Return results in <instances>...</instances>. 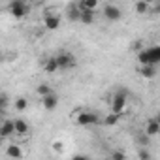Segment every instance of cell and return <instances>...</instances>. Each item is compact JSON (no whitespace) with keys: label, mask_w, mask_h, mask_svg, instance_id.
Wrapping results in <instances>:
<instances>
[{"label":"cell","mask_w":160,"mask_h":160,"mask_svg":"<svg viewBox=\"0 0 160 160\" xmlns=\"http://www.w3.org/2000/svg\"><path fill=\"white\" fill-rule=\"evenodd\" d=\"M138 60L141 66H156L160 64V45H151L138 53Z\"/></svg>","instance_id":"6da1fadb"},{"label":"cell","mask_w":160,"mask_h":160,"mask_svg":"<svg viewBox=\"0 0 160 160\" xmlns=\"http://www.w3.org/2000/svg\"><path fill=\"white\" fill-rule=\"evenodd\" d=\"M126 98H128V91L126 89H119L113 94V98H111V113L122 115V111L126 108Z\"/></svg>","instance_id":"7a4b0ae2"},{"label":"cell","mask_w":160,"mask_h":160,"mask_svg":"<svg viewBox=\"0 0 160 160\" xmlns=\"http://www.w3.org/2000/svg\"><path fill=\"white\" fill-rule=\"evenodd\" d=\"M98 122H102V121L94 111H79L75 115V124L77 126H94Z\"/></svg>","instance_id":"3957f363"},{"label":"cell","mask_w":160,"mask_h":160,"mask_svg":"<svg viewBox=\"0 0 160 160\" xmlns=\"http://www.w3.org/2000/svg\"><path fill=\"white\" fill-rule=\"evenodd\" d=\"M55 57H57V62H58V70H70V68H73V66L77 64L75 57H73L70 51H60V53L55 55Z\"/></svg>","instance_id":"277c9868"},{"label":"cell","mask_w":160,"mask_h":160,"mask_svg":"<svg viewBox=\"0 0 160 160\" xmlns=\"http://www.w3.org/2000/svg\"><path fill=\"white\" fill-rule=\"evenodd\" d=\"M8 10H10V13H12L15 19H23V17L28 13L30 8H28L27 2H23V0H15V2H10Z\"/></svg>","instance_id":"5b68a950"},{"label":"cell","mask_w":160,"mask_h":160,"mask_svg":"<svg viewBox=\"0 0 160 160\" xmlns=\"http://www.w3.org/2000/svg\"><path fill=\"white\" fill-rule=\"evenodd\" d=\"M102 13H104V17L108 21H121L122 19V10L119 6H115V4H106Z\"/></svg>","instance_id":"8992f818"},{"label":"cell","mask_w":160,"mask_h":160,"mask_svg":"<svg viewBox=\"0 0 160 160\" xmlns=\"http://www.w3.org/2000/svg\"><path fill=\"white\" fill-rule=\"evenodd\" d=\"M43 27H45L47 30H57V28L60 27V15H57V13H47V15H43Z\"/></svg>","instance_id":"52a82bcc"},{"label":"cell","mask_w":160,"mask_h":160,"mask_svg":"<svg viewBox=\"0 0 160 160\" xmlns=\"http://www.w3.org/2000/svg\"><path fill=\"white\" fill-rule=\"evenodd\" d=\"M81 8H79V4H75V2H72V4H68V8H66V15H68V19L70 21H81Z\"/></svg>","instance_id":"ba28073f"},{"label":"cell","mask_w":160,"mask_h":160,"mask_svg":"<svg viewBox=\"0 0 160 160\" xmlns=\"http://www.w3.org/2000/svg\"><path fill=\"white\" fill-rule=\"evenodd\" d=\"M42 106H43V109H47V111L57 109V106H58V96L53 92V94H49V96L42 98Z\"/></svg>","instance_id":"9c48e42d"},{"label":"cell","mask_w":160,"mask_h":160,"mask_svg":"<svg viewBox=\"0 0 160 160\" xmlns=\"http://www.w3.org/2000/svg\"><path fill=\"white\" fill-rule=\"evenodd\" d=\"M145 134H147L149 138L160 134V124H158L156 119H149V121H147V124H145Z\"/></svg>","instance_id":"30bf717a"},{"label":"cell","mask_w":160,"mask_h":160,"mask_svg":"<svg viewBox=\"0 0 160 160\" xmlns=\"http://www.w3.org/2000/svg\"><path fill=\"white\" fill-rule=\"evenodd\" d=\"M13 134H15V121L6 119V121L2 122V130H0V136H2V138H10V136H13Z\"/></svg>","instance_id":"8fae6325"},{"label":"cell","mask_w":160,"mask_h":160,"mask_svg":"<svg viewBox=\"0 0 160 160\" xmlns=\"http://www.w3.org/2000/svg\"><path fill=\"white\" fill-rule=\"evenodd\" d=\"M43 70H45V73H55L57 70H58V62H57V57H47L45 60H43Z\"/></svg>","instance_id":"7c38bea8"},{"label":"cell","mask_w":160,"mask_h":160,"mask_svg":"<svg viewBox=\"0 0 160 160\" xmlns=\"http://www.w3.org/2000/svg\"><path fill=\"white\" fill-rule=\"evenodd\" d=\"M28 130H30V126L25 119H15V134L17 136H27Z\"/></svg>","instance_id":"4fadbf2b"},{"label":"cell","mask_w":160,"mask_h":160,"mask_svg":"<svg viewBox=\"0 0 160 160\" xmlns=\"http://www.w3.org/2000/svg\"><path fill=\"white\" fill-rule=\"evenodd\" d=\"M6 154H8L12 160H19V158L23 156V149H21L17 143H12V145H8V151H6Z\"/></svg>","instance_id":"5bb4252c"},{"label":"cell","mask_w":160,"mask_h":160,"mask_svg":"<svg viewBox=\"0 0 160 160\" xmlns=\"http://www.w3.org/2000/svg\"><path fill=\"white\" fill-rule=\"evenodd\" d=\"M139 73L145 79H152L156 75V66H139Z\"/></svg>","instance_id":"9a60e30c"},{"label":"cell","mask_w":160,"mask_h":160,"mask_svg":"<svg viewBox=\"0 0 160 160\" xmlns=\"http://www.w3.org/2000/svg\"><path fill=\"white\" fill-rule=\"evenodd\" d=\"M77 4L81 8V12H94L96 6H98L96 0H81V2H77Z\"/></svg>","instance_id":"2e32d148"},{"label":"cell","mask_w":160,"mask_h":160,"mask_svg":"<svg viewBox=\"0 0 160 160\" xmlns=\"http://www.w3.org/2000/svg\"><path fill=\"white\" fill-rule=\"evenodd\" d=\"M36 92H38V96L45 98V96L53 94V89H51V85H47V83H40V85L36 87Z\"/></svg>","instance_id":"e0dca14e"},{"label":"cell","mask_w":160,"mask_h":160,"mask_svg":"<svg viewBox=\"0 0 160 160\" xmlns=\"http://www.w3.org/2000/svg\"><path fill=\"white\" fill-rule=\"evenodd\" d=\"M134 12L136 13H151V2H136L134 6Z\"/></svg>","instance_id":"ac0fdd59"},{"label":"cell","mask_w":160,"mask_h":160,"mask_svg":"<svg viewBox=\"0 0 160 160\" xmlns=\"http://www.w3.org/2000/svg\"><path fill=\"white\" fill-rule=\"evenodd\" d=\"M136 143L139 145V149H141V147H145V149H147V147H149V143H151V138H149L145 132H141V134H138V136H136Z\"/></svg>","instance_id":"d6986e66"},{"label":"cell","mask_w":160,"mask_h":160,"mask_svg":"<svg viewBox=\"0 0 160 160\" xmlns=\"http://www.w3.org/2000/svg\"><path fill=\"white\" fill-rule=\"evenodd\" d=\"M119 119H121V115H117V113H109V115L102 121V124H106V126H115V124L119 122Z\"/></svg>","instance_id":"ffe728a7"},{"label":"cell","mask_w":160,"mask_h":160,"mask_svg":"<svg viewBox=\"0 0 160 160\" xmlns=\"http://www.w3.org/2000/svg\"><path fill=\"white\" fill-rule=\"evenodd\" d=\"M79 23H83V25H92L94 23V12H83L81 13V21Z\"/></svg>","instance_id":"44dd1931"},{"label":"cell","mask_w":160,"mask_h":160,"mask_svg":"<svg viewBox=\"0 0 160 160\" xmlns=\"http://www.w3.org/2000/svg\"><path fill=\"white\" fill-rule=\"evenodd\" d=\"M138 158H139V160H152V154H151L149 149L141 147V149H138Z\"/></svg>","instance_id":"7402d4cb"},{"label":"cell","mask_w":160,"mask_h":160,"mask_svg":"<svg viewBox=\"0 0 160 160\" xmlns=\"http://www.w3.org/2000/svg\"><path fill=\"white\" fill-rule=\"evenodd\" d=\"M13 106H15V109H17V111H25V109H27V106H28V100L21 96V98H17V100H15V104H13Z\"/></svg>","instance_id":"603a6c76"},{"label":"cell","mask_w":160,"mask_h":160,"mask_svg":"<svg viewBox=\"0 0 160 160\" xmlns=\"http://www.w3.org/2000/svg\"><path fill=\"white\" fill-rule=\"evenodd\" d=\"M111 160H126V154H124L121 149H117V151L111 152Z\"/></svg>","instance_id":"cb8c5ba5"},{"label":"cell","mask_w":160,"mask_h":160,"mask_svg":"<svg viewBox=\"0 0 160 160\" xmlns=\"http://www.w3.org/2000/svg\"><path fill=\"white\" fill-rule=\"evenodd\" d=\"M0 108H2V109L8 108V94L6 92H2V96H0Z\"/></svg>","instance_id":"d4e9b609"},{"label":"cell","mask_w":160,"mask_h":160,"mask_svg":"<svg viewBox=\"0 0 160 160\" xmlns=\"http://www.w3.org/2000/svg\"><path fill=\"white\" fill-rule=\"evenodd\" d=\"M132 49H134V51H138V53H141V51H143V42H139V40H138V42H134V43H132Z\"/></svg>","instance_id":"484cf974"},{"label":"cell","mask_w":160,"mask_h":160,"mask_svg":"<svg viewBox=\"0 0 160 160\" xmlns=\"http://www.w3.org/2000/svg\"><path fill=\"white\" fill-rule=\"evenodd\" d=\"M151 13H160V2H151Z\"/></svg>","instance_id":"4316f807"},{"label":"cell","mask_w":160,"mask_h":160,"mask_svg":"<svg viewBox=\"0 0 160 160\" xmlns=\"http://www.w3.org/2000/svg\"><path fill=\"white\" fill-rule=\"evenodd\" d=\"M62 147H64L62 141H55V143H53V149H55L57 152H62Z\"/></svg>","instance_id":"83f0119b"},{"label":"cell","mask_w":160,"mask_h":160,"mask_svg":"<svg viewBox=\"0 0 160 160\" xmlns=\"http://www.w3.org/2000/svg\"><path fill=\"white\" fill-rule=\"evenodd\" d=\"M72 160H91V158H89L87 154H73Z\"/></svg>","instance_id":"f1b7e54d"},{"label":"cell","mask_w":160,"mask_h":160,"mask_svg":"<svg viewBox=\"0 0 160 160\" xmlns=\"http://www.w3.org/2000/svg\"><path fill=\"white\" fill-rule=\"evenodd\" d=\"M154 119H156V121H158V124H160V111H158V115H156Z\"/></svg>","instance_id":"f546056e"}]
</instances>
